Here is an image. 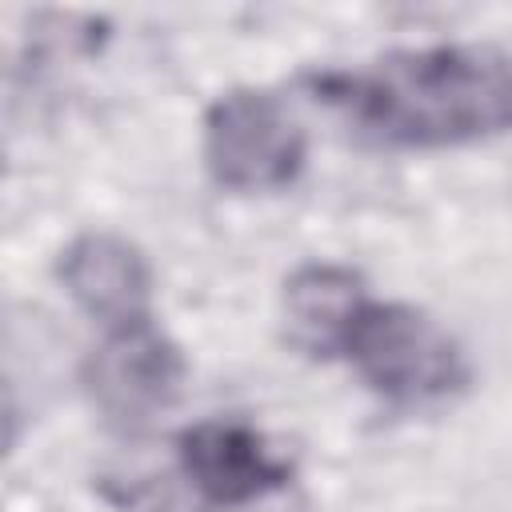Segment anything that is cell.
Returning a JSON list of instances; mask_svg holds the SVG:
<instances>
[{"label": "cell", "mask_w": 512, "mask_h": 512, "mask_svg": "<svg viewBox=\"0 0 512 512\" xmlns=\"http://www.w3.org/2000/svg\"><path fill=\"white\" fill-rule=\"evenodd\" d=\"M56 276L68 300L92 316L104 332L148 320L152 312V268L148 256L120 232H80L64 244Z\"/></svg>", "instance_id": "obj_6"}, {"label": "cell", "mask_w": 512, "mask_h": 512, "mask_svg": "<svg viewBox=\"0 0 512 512\" xmlns=\"http://www.w3.org/2000/svg\"><path fill=\"white\" fill-rule=\"evenodd\" d=\"M344 356L392 404H436L468 384V360L456 336L412 304L368 300Z\"/></svg>", "instance_id": "obj_2"}, {"label": "cell", "mask_w": 512, "mask_h": 512, "mask_svg": "<svg viewBox=\"0 0 512 512\" xmlns=\"http://www.w3.org/2000/svg\"><path fill=\"white\" fill-rule=\"evenodd\" d=\"M280 308L296 348L312 356H344V344L368 308V292L352 268L312 260L284 280Z\"/></svg>", "instance_id": "obj_7"}, {"label": "cell", "mask_w": 512, "mask_h": 512, "mask_svg": "<svg viewBox=\"0 0 512 512\" xmlns=\"http://www.w3.org/2000/svg\"><path fill=\"white\" fill-rule=\"evenodd\" d=\"M188 484L216 508H244L292 480V460L244 420H196L176 440Z\"/></svg>", "instance_id": "obj_5"}, {"label": "cell", "mask_w": 512, "mask_h": 512, "mask_svg": "<svg viewBox=\"0 0 512 512\" xmlns=\"http://www.w3.org/2000/svg\"><path fill=\"white\" fill-rule=\"evenodd\" d=\"M316 100L396 148H452L512 132V56L492 44L400 48L356 72H316Z\"/></svg>", "instance_id": "obj_1"}, {"label": "cell", "mask_w": 512, "mask_h": 512, "mask_svg": "<svg viewBox=\"0 0 512 512\" xmlns=\"http://www.w3.org/2000/svg\"><path fill=\"white\" fill-rule=\"evenodd\" d=\"M200 152L220 188L252 196L288 188L304 168L308 140L280 96L264 88H228L204 112Z\"/></svg>", "instance_id": "obj_3"}, {"label": "cell", "mask_w": 512, "mask_h": 512, "mask_svg": "<svg viewBox=\"0 0 512 512\" xmlns=\"http://www.w3.org/2000/svg\"><path fill=\"white\" fill-rule=\"evenodd\" d=\"M188 376V360L172 336L152 320L108 328L104 340L84 360V388L92 404L124 424H144L164 412Z\"/></svg>", "instance_id": "obj_4"}]
</instances>
